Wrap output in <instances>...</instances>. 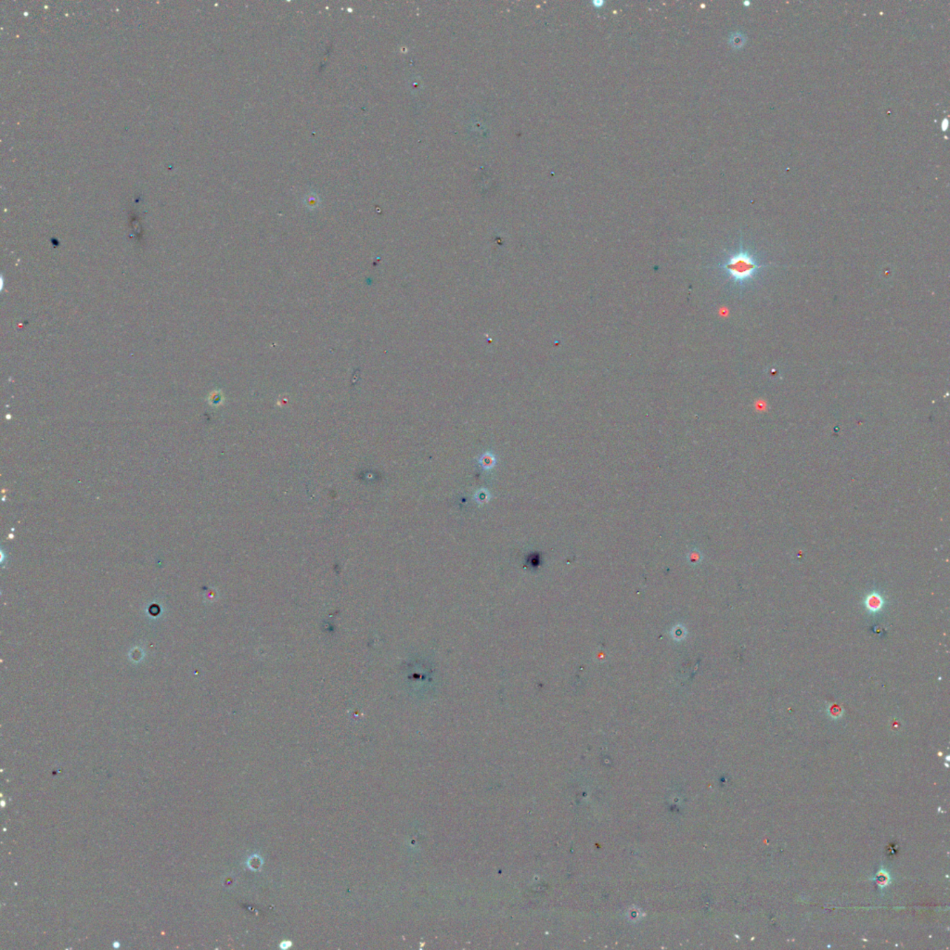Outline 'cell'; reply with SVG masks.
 Returning <instances> with one entry per match:
<instances>
[{"mask_svg":"<svg viewBox=\"0 0 950 950\" xmlns=\"http://www.w3.org/2000/svg\"><path fill=\"white\" fill-rule=\"evenodd\" d=\"M718 267L727 278L739 287L746 286L754 281L762 268L766 267L758 261L757 256L746 249L741 244L740 248L729 253Z\"/></svg>","mask_w":950,"mask_h":950,"instance_id":"obj_1","label":"cell"},{"mask_svg":"<svg viewBox=\"0 0 950 950\" xmlns=\"http://www.w3.org/2000/svg\"><path fill=\"white\" fill-rule=\"evenodd\" d=\"M883 600L877 593L869 595L866 600V607L869 612L877 613L883 608Z\"/></svg>","mask_w":950,"mask_h":950,"instance_id":"obj_2","label":"cell"}]
</instances>
